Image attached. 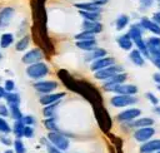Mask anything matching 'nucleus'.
<instances>
[{
    "label": "nucleus",
    "instance_id": "7",
    "mask_svg": "<svg viewBox=\"0 0 160 153\" xmlns=\"http://www.w3.org/2000/svg\"><path fill=\"white\" fill-rule=\"evenodd\" d=\"M42 56H44V54H42L41 49H39V48H34V49L29 50V51L21 58V61H22L24 64H29V65H31V64L39 63V61L42 59Z\"/></svg>",
    "mask_w": 160,
    "mask_h": 153
},
{
    "label": "nucleus",
    "instance_id": "23",
    "mask_svg": "<svg viewBox=\"0 0 160 153\" xmlns=\"http://www.w3.org/2000/svg\"><path fill=\"white\" fill-rule=\"evenodd\" d=\"M76 46L82 49V50H86V51H91L96 48V40L95 39H91V40H79L76 41Z\"/></svg>",
    "mask_w": 160,
    "mask_h": 153
},
{
    "label": "nucleus",
    "instance_id": "3",
    "mask_svg": "<svg viewBox=\"0 0 160 153\" xmlns=\"http://www.w3.org/2000/svg\"><path fill=\"white\" fill-rule=\"evenodd\" d=\"M48 73H49V66H48V64H45L42 61L31 64L26 68V74L31 79H41Z\"/></svg>",
    "mask_w": 160,
    "mask_h": 153
},
{
    "label": "nucleus",
    "instance_id": "28",
    "mask_svg": "<svg viewBox=\"0 0 160 153\" xmlns=\"http://www.w3.org/2000/svg\"><path fill=\"white\" fill-rule=\"evenodd\" d=\"M14 41V35L10 33H5L0 38V46L1 48H9Z\"/></svg>",
    "mask_w": 160,
    "mask_h": 153
},
{
    "label": "nucleus",
    "instance_id": "49",
    "mask_svg": "<svg viewBox=\"0 0 160 153\" xmlns=\"http://www.w3.org/2000/svg\"><path fill=\"white\" fill-rule=\"evenodd\" d=\"M154 112H155L158 115H160V107H155V108H154Z\"/></svg>",
    "mask_w": 160,
    "mask_h": 153
},
{
    "label": "nucleus",
    "instance_id": "29",
    "mask_svg": "<svg viewBox=\"0 0 160 153\" xmlns=\"http://www.w3.org/2000/svg\"><path fill=\"white\" fill-rule=\"evenodd\" d=\"M44 125L46 127V129H48L49 132H60V133H61V130H60L59 127H58V123H56L55 118H46V119L44 120Z\"/></svg>",
    "mask_w": 160,
    "mask_h": 153
},
{
    "label": "nucleus",
    "instance_id": "50",
    "mask_svg": "<svg viewBox=\"0 0 160 153\" xmlns=\"http://www.w3.org/2000/svg\"><path fill=\"white\" fill-rule=\"evenodd\" d=\"M4 153H14V152H12V150H11V149H8V150H5V152H4Z\"/></svg>",
    "mask_w": 160,
    "mask_h": 153
},
{
    "label": "nucleus",
    "instance_id": "19",
    "mask_svg": "<svg viewBox=\"0 0 160 153\" xmlns=\"http://www.w3.org/2000/svg\"><path fill=\"white\" fill-rule=\"evenodd\" d=\"M128 75L125 73H118L115 74L114 76L109 78L108 80H105L104 83V87H111V85H118V84H122L125 80H126Z\"/></svg>",
    "mask_w": 160,
    "mask_h": 153
},
{
    "label": "nucleus",
    "instance_id": "44",
    "mask_svg": "<svg viewBox=\"0 0 160 153\" xmlns=\"http://www.w3.org/2000/svg\"><path fill=\"white\" fill-rule=\"evenodd\" d=\"M0 140H1V143L5 144V145H10V144H11V139H10L9 137L1 135V137H0Z\"/></svg>",
    "mask_w": 160,
    "mask_h": 153
},
{
    "label": "nucleus",
    "instance_id": "46",
    "mask_svg": "<svg viewBox=\"0 0 160 153\" xmlns=\"http://www.w3.org/2000/svg\"><path fill=\"white\" fill-rule=\"evenodd\" d=\"M91 3H94V4H95V5H98V6H101V5L106 4V3H108V0H92Z\"/></svg>",
    "mask_w": 160,
    "mask_h": 153
},
{
    "label": "nucleus",
    "instance_id": "11",
    "mask_svg": "<svg viewBox=\"0 0 160 153\" xmlns=\"http://www.w3.org/2000/svg\"><path fill=\"white\" fill-rule=\"evenodd\" d=\"M115 64V59L111 58V56H104V58H100V59H96L91 63V70L92 71H98V70H101V69H105L108 66H111Z\"/></svg>",
    "mask_w": 160,
    "mask_h": 153
},
{
    "label": "nucleus",
    "instance_id": "54",
    "mask_svg": "<svg viewBox=\"0 0 160 153\" xmlns=\"http://www.w3.org/2000/svg\"><path fill=\"white\" fill-rule=\"evenodd\" d=\"M158 3H159V4H160V0H158Z\"/></svg>",
    "mask_w": 160,
    "mask_h": 153
},
{
    "label": "nucleus",
    "instance_id": "43",
    "mask_svg": "<svg viewBox=\"0 0 160 153\" xmlns=\"http://www.w3.org/2000/svg\"><path fill=\"white\" fill-rule=\"evenodd\" d=\"M139 1H140V5H141L142 8H145V9L150 8V6L154 4V0H139Z\"/></svg>",
    "mask_w": 160,
    "mask_h": 153
},
{
    "label": "nucleus",
    "instance_id": "6",
    "mask_svg": "<svg viewBox=\"0 0 160 153\" xmlns=\"http://www.w3.org/2000/svg\"><path fill=\"white\" fill-rule=\"evenodd\" d=\"M136 102H138V98H135L134 95H115L110 99L111 105L118 107V108L128 107V105L135 104Z\"/></svg>",
    "mask_w": 160,
    "mask_h": 153
},
{
    "label": "nucleus",
    "instance_id": "27",
    "mask_svg": "<svg viewBox=\"0 0 160 153\" xmlns=\"http://www.w3.org/2000/svg\"><path fill=\"white\" fill-rule=\"evenodd\" d=\"M79 14L85 20H89V21H99L100 18H101L100 13H91V11H81V10H79Z\"/></svg>",
    "mask_w": 160,
    "mask_h": 153
},
{
    "label": "nucleus",
    "instance_id": "40",
    "mask_svg": "<svg viewBox=\"0 0 160 153\" xmlns=\"http://www.w3.org/2000/svg\"><path fill=\"white\" fill-rule=\"evenodd\" d=\"M22 137H25V138H32L34 137V129H32V127L25 125L24 132H22Z\"/></svg>",
    "mask_w": 160,
    "mask_h": 153
},
{
    "label": "nucleus",
    "instance_id": "17",
    "mask_svg": "<svg viewBox=\"0 0 160 153\" xmlns=\"http://www.w3.org/2000/svg\"><path fill=\"white\" fill-rule=\"evenodd\" d=\"M82 29H84V31H86V33L96 34V33H100V31L102 30V25H101L99 21L84 20V23H82Z\"/></svg>",
    "mask_w": 160,
    "mask_h": 153
},
{
    "label": "nucleus",
    "instance_id": "18",
    "mask_svg": "<svg viewBox=\"0 0 160 153\" xmlns=\"http://www.w3.org/2000/svg\"><path fill=\"white\" fill-rule=\"evenodd\" d=\"M129 127L131 128H145V127H151L154 124V119L151 118H139V119H134L131 122H128Z\"/></svg>",
    "mask_w": 160,
    "mask_h": 153
},
{
    "label": "nucleus",
    "instance_id": "15",
    "mask_svg": "<svg viewBox=\"0 0 160 153\" xmlns=\"http://www.w3.org/2000/svg\"><path fill=\"white\" fill-rule=\"evenodd\" d=\"M140 26H141L142 29L149 30L150 33L155 34L156 36L160 35V26H159L158 24H155L152 20L148 19V18H141V20H140Z\"/></svg>",
    "mask_w": 160,
    "mask_h": 153
},
{
    "label": "nucleus",
    "instance_id": "5",
    "mask_svg": "<svg viewBox=\"0 0 160 153\" xmlns=\"http://www.w3.org/2000/svg\"><path fill=\"white\" fill-rule=\"evenodd\" d=\"M118 73H122V66L114 64L111 66H108L105 69H101V70L95 71V78L99 79V80H108L109 78L114 76Z\"/></svg>",
    "mask_w": 160,
    "mask_h": 153
},
{
    "label": "nucleus",
    "instance_id": "13",
    "mask_svg": "<svg viewBox=\"0 0 160 153\" xmlns=\"http://www.w3.org/2000/svg\"><path fill=\"white\" fill-rule=\"evenodd\" d=\"M15 14V10L10 6H6L1 11H0V28H5L10 24L12 16Z\"/></svg>",
    "mask_w": 160,
    "mask_h": 153
},
{
    "label": "nucleus",
    "instance_id": "47",
    "mask_svg": "<svg viewBox=\"0 0 160 153\" xmlns=\"http://www.w3.org/2000/svg\"><path fill=\"white\" fill-rule=\"evenodd\" d=\"M152 63L160 69V58H156V59H152Z\"/></svg>",
    "mask_w": 160,
    "mask_h": 153
},
{
    "label": "nucleus",
    "instance_id": "35",
    "mask_svg": "<svg viewBox=\"0 0 160 153\" xmlns=\"http://www.w3.org/2000/svg\"><path fill=\"white\" fill-rule=\"evenodd\" d=\"M0 132L4 133V134H8V133L11 132V128H10L9 123L4 118H1V117H0Z\"/></svg>",
    "mask_w": 160,
    "mask_h": 153
},
{
    "label": "nucleus",
    "instance_id": "1",
    "mask_svg": "<svg viewBox=\"0 0 160 153\" xmlns=\"http://www.w3.org/2000/svg\"><path fill=\"white\" fill-rule=\"evenodd\" d=\"M128 34H129L130 39L132 40V43H135L136 49L141 53V55H142V56L145 55V58H149L150 54H149L146 43H145V40L142 39V33H141V26H140V24L132 25V26L130 28V30H129Z\"/></svg>",
    "mask_w": 160,
    "mask_h": 153
},
{
    "label": "nucleus",
    "instance_id": "34",
    "mask_svg": "<svg viewBox=\"0 0 160 153\" xmlns=\"http://www.w3.org/2000/svg\"><path fill=\"white\" fill-rule=\"evenodd\" d=\"M14 152L15 153H26V148L24 145V143L21 142V139L16 138L14 142Z\"/></svg>",
    "mask_w": 160,
    "mask_h": 153
},
{
    "label": "nucleus",
    "instance_id": "12",
    "mask_svg": "<svg viewBox=\"0 0 160 153\" xmlns=\"http://www.w3.org/2000/svg\"><path fill=\"white\" fill-rule=\"evenodd\" d=\"M95 114H96V119H98L99 125L101 127V129L105 130V132L109 130L110 127H111V122H110V118L108 115V112L105 109L100 108V109H96Z\"/></svg>",
    "mask_w": 160,
    "mask_h": 153
},
{
    "label": "nucleus",
    "instance_id": "31",
    "mask_svg": "<svg viewBox=\"0 0 160 153\" xmlns=\"http://www.w3.org/2000/svg\"><path fill=\"white\" fill-rule=\"evenodd\" d=\"M24 128H25V124L21 122V120H15L14 123V128H12V132L14 134L16 135V138H21L22 137V132H24Z\"/></svg>",
    "mask_w": 160,
    "mask_h": 153
},
{
    "label": "nucleus",
    "instance_id": "52",
    "mask_svg": "<svg viewBox=\"0 0 160 153\" xmlns=\"http://www.w3.org/2000/svg\"><path fill=\"white\" fill-rule=\"evenodd\" d=\"M1 58H2V55H1V53H0V59H1Z\"/></svg>",
    "mask_w": 160,
    "mask_h": 153
},
{
    "label": "nucleus",
    "instance_id": "10",
    "mask_svg": "<svg viewBox=\"0 0 160 153\" xmlns=\"http://www.w3.org/2000/svg\"><path fill=\"white\" fill-rule=\"evenodd\" d=\"M140 114H141V110L140 109H138V108H130V109H125L121 113H119L116 118H118L119 122L128 123V122H131L135 118H138Z\"/></svg>",
    "mask_w": 160,
    "mask_h": 153
},
{
    "label": "nucleus",
    "instance_id": "24",
    "mask_svg": "<svg viewBox=\"0 0 160 153\" xmlns=\"http://www.w3.org/2000/svg\"><path fill=\"white\" fill-rule=\"evenodd\" d=\"M129 56H130V60H131V61H132L135 65H138V66H142V65H144V63H145L144 56L141 55V53H140L138 49L131 50Z\"/></svg>",
    "mask_w": 160,
    "mask_h": 153
},
{
    "label": "nucleus",
    "instance_id": "26",
    "mask_svg": "<svg viewBox=\"0 0 160 153\" xmlns=\"http://www.w3.org/2000/svg\"><path fill=\"white\" fill-rule=\"evenodd\" d=\"M59 104H60V100H59V102H56V103H52V104L45 105V108H44V110H42L44 115H45L46 118H54L55 112H56V109H58Z\"/></svg>",
    "mask_w": 160,
    "mask_h": 153
},
{
    "label": "nucleus",
    "instance_id": "16",
    "mask_svg": "<svg viewBox=\"0 0 160 153\" xmlns=\"http://www.w3.org/2000/svg\"><path fill=\"white\" fill-rule=\"evenodd\" d=\"M65 97V93H50V94H44L40 97V103L42 105H49L52 103L59 102L61 98Z\"/></svg>",
    "mask_w": 160,
    "mask_h": 153
},
{
    "label": "nucleus",
    "instance_id": "20",
    "mask_svg": "<svg viewBox=\"0 0 160 153\" xmlns=\"http://www.w3.org/2000/svg\"><path fill=\"white\" fill-rule=\"evenodd\" d=\"M75 6L81 11H91V13H100L101 8L95 5L94 3H78Z\"/></svg>",
    "mask_w": 160,
    "mask_h": 153
},
{
    "label": "nucleus",
    "instance_id": "48",
    "mask_svg": "<svg viewBox=\"0 0 160 153\" xmlns=\"http://www.w3.org/2000/svg\"><path fill=\"white\" fill-rule=\"evenodd\" d=\"M4 95H5V89L2 87H0V99L4 98Z\"/></svg>",
    "mask_w": 160,
    "mask_h": 153
},
{
    "label": "nucleus",
    "instance_id": "25",
    "mask_svg": "<svg viewBox=\"0 0 160 153\" xmlns=\"http://www.w3.org/2000/svg\"><path fill=\"white\" fill-rule=\"evenodd\" d=\"M5 100L8 102L9 105H19L20 104V95L18 93H14V92H5V95H4Z\"/></svg>",
    "mask_w": 160,
    "mask_h": 153
},
{
    "label": "nucleus",
    "instance_id": "30",
    "mask_svg": "<svg viewBox=\"0 0 160 153\" xmlns=\"http://www.w3.org/2000/svg\"><path fill=\"white\" fill-rule=\"evenodd\" d=\"M9 114L14 118V120H21L22 119V113L19 108V105H9Z\"/></svg>",
    "mask_w": 160,
    "mask_h": 153
},
{
    "label": "nucleus",
    "instance_id": "2",
    "mask_svg": "<svg viewBox=\"0 0 160 153\" xmlns=\"http://www.w3.org/2000/svg\"><path fill=\"white\" fill-rule=\"evenodd\" d=\"M48 140L54 147H56L60 150H66L69 148V145H70L69 138L65 137V134L64 133H60V132H49Z\"/></svg>",
    "mask_w": 160,
    "mask_h": 153
},
{
    "label": "nucleus",
    "instance_id": "42",
    "mask_svg": "<svg viewBox=\"0 0 160 153\" xmlns=\"http://www.w3.org/2000/svg\"><path fill=\"white\" fill-rule=\"evenodd\" d=\"M9 115V109L6 108L5 104H0V117H8Z\"/></svg>",
    "mask_w": 160,
    "mask_h": 153
},
{
    "label": "nucleus",
    "instance_id": "21",
    "mask_svg": "<svg viewBox=\"0 0 160 153\" xmlns=\"http://www.w3.org/2000/svg\"><path fill=\"white\" fill-rule=\"evenodd\" d=\"M118 45L122 50H130L132 48V40L130 39L129 34H124V35L119 36L118 38Z\"/></svg>",
    "mask_w": 160,
    "mask_h": 153
},
{
    "label": "nucleus",
    "instance_id": "38",
    "mask_svg": "<svg viewBox=\"0 0 160 153\" xmlns=\"http://www.w3.org/2000/svg\"><path fill=\"white\" fill-rule=\"evenodd\" d=\"M21 122L25 124V125H32V124H35V122H36V119L32 117V115H22V119H21Z\"/></svg>",
    "mask_w": 160,
    "mask_h": 153
},
{
    "label": "nucleus",
    "instance_id": "9",
    "mask_svg": "<svg viewBox=\"0 0 160 153\" xmlns=\"http://www.w3.org/2000/svg\"><path fill=\"white\" fill-rule=\"evenodd\" d=\"M155 134V129L152 127H145V128H139L134 132V138L138 140V142H148L150 140V138Z\"/></svg>",
    "mask_w": 160,
    "mask_h": 153
},
{
    "label": "nucleus",
    "instance_id": "32",
    "mask_svg": "<svg viewBox=\"0 0 160 153\" xmlns=\"http://www.w3.org/2000/svg\"><path fill=\"white\" fill-rule=\"evenodd\" d=\"M29 41H30V39H29V36H28V35L22 36V38L16 43L15 49H16L18 51H22V50H25V49L28 48V45H29Z\"/></svg>",
    "mask_w": 160,
    "mask_h": 153
},
{
    "label": "nucleus",
    "instance_id": "51",
    "mask_svg": "<svg viewBox=\"0 0 160 153\" xmlns=\"http://www.w3.org/2000/svg\"><path fill=\"white\" fill-rule=\"evenodd\" d=\"M158 89H159V90H160V84H159V85H158Z\"/></svg>",
    "mask_w": 160,
    "mask_h": 153
},
{
    "label": "nucleus",
    "instance_id": "14",
    "mask_svg": "<svg viewBox=\"0 0 160 153\" xmlns=\"http://www.w3.org/2000/svg\"><path fill=\"white\" fill-rule=\"evenodd\" d=\"M158 150H160V139L148 140L140 147V153H154Z\"/></svg>",
    "mask_w": 160,
    "mask_h": 153
},
{
    "label": "nucleus",
    "instance_id": "22",
    "mask_svg": "<svg viewBox=\"0 0 160 153\" xmlns=\"http://www.w3.org/2000/svg\"><path fill=\"white\" fill-rule=\"evenodd\" d=\"M106 56V50L105 49H101V48H95L94 50L89 51V54L85 56V60H96V59H100V58H104Z\"/></svg>",
    "mask_w": 160,
    "mask_h": 153
},
{
    "label": "nucleus",
    "instance_id": "33",
    "mask_svg": "<svg viewBox=\"0 0 160 153\" xmlns=\"http://www.w3.org/2000/svg\"><path fill=\"white\" fill-rule=\"evenodd\" d=\"M116 29L118 30H122L128 24H129V16L128 15H120L118 19H116Z\"/></svg>",
    "mask_w": 160,
    "mask_h": 153
},
{
    "label": "nucleus",
    "instance_id": "8",
    "mask_svg": "<svg viewBox=\"0 0 160 153\" xmlns=\"http://www.w3.org/2000/svg\"><path fill=\"white\" fill-rule=\"evenodd\" d=\"M34 88L36 92L41 94H50L52 90L58 88V83L52 80H40V82L34 83Z\"/></svg>",
    "mask_w": 160,
    "mask_h": 153
},
{
    "label": "nucleus",
    "instance_id": "41",
    "mask_svg": "<svg viewBox=\"0 0 160 153\" xmlns=\"http://www.w3.org/2000/svg\"><path fill=\"white\" fill-rule=\"evenodd\" d=\"M145 95H146V98L149 99V102H150V103H151L152 105H158V103H159V99H158V98H156V97H155V95H154L152 93L148 92V93H146Z\"/></svg>",
    "mask_w": 160,
    "mask_h": 153
},
{
    "label": "nucleus",
    "instance_id": "53",
    "mask_svg": "<svg viewBox=\"0 0 160 153\" xmlns=\"http://www.w3.org/2000/svg\"><path fill=\"white\" fill-rule=\"evenodd\" d=\"M154 153H160V150H158V152H154Z\"/></svg>",
    "mask_w": 160,
    "mask_h": 153
},
{
    "label": "nucleus",
    "instance_id": "45",
    "mask_svg": "<svg viewBox=\"0 0 160 153\" xmlns=\"http://www.w3.org/2000/svg\"><path fill=\"white\" fill-rule=\"evenodd\" d=\"M152 21L160 26V11H158V13H155L152 15Z\"/></svg>",
    "mask_w": 160,
    "mask_h": 153
},
{
    "label": "nucleus",
    "instance_id": "36",
    "mask_svg": "<svg viewBox=\"0 0 160 153\" xmlns=\"http://www.w3.org/2000/svg\"><path fill=\"white\" fill-rule=\"evenodd\" d=\"M75 39L79 41V40H91V39H95L94 34H90V33H86V31H82L78 35H75Z\"/></svg>",
    "mask_w": 160,
    "mask_h": 153
},
{
    "label": "nucleus",
    "instance_id": "4",
    "mask_svg": "<svg viewBox=\"0 0 160 153\" xmlns=\"http://www.w3.org/2000/svg\"><path fill=\"white\" fill-rule=\"evenodd\" d=\"M104 89L108 92L118 93L119 95H134L138 93V87L134 84H118L111 87H104Z\"/></svg>",
    "mask_w": 160,
    "mask_h": 153
},
{
    "label": "nucleus",
    "instance_id": "39",
    "mask_svg": "<svg viewBox=\"0 0 160 153\" xmlns=\"http://www.w3.org/2000/svg\"><path fill=\"white\" fill-rule=\"evenodd\" d=\"M4 89H5V92H12L14 89H15V83H14V80H11V79H8V80H5V84H4V87H2Z\"/></svg>",
    "mask_w": 160,
    "mask_h": 153
},
{
    "label": "nucleus",
    "instance_id": "37",
    "mask_svg": "<svg viewBox=\"0 0 160 153\" xmlns=\"http://www.w3.org/2000/svg\"><path fill=\"white\" fill-rule=\"evenodd\" d=\"M41 140H42V143L46 145V149H48L49 153H62L60 149H58L56 147H54L49 140H46V139H41Z\"/></svg>",
    "mask_w": 160,
    "mask_h": 153
}]
</instances>
